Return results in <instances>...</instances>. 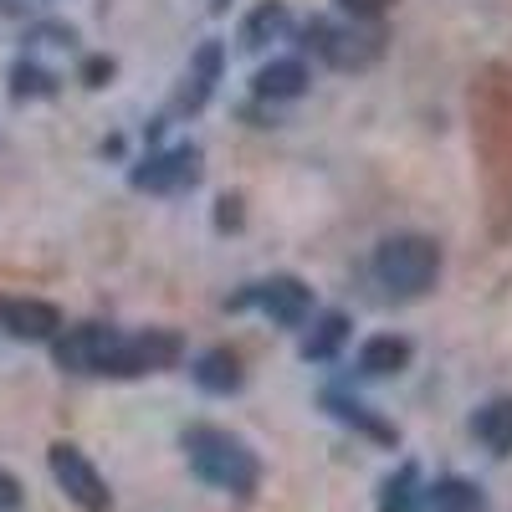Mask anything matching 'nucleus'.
<instances>
[{
    "instance_id": "18",
    "label": "nucleus",
    "mask_w": 512,
    "mask_h": 512,
    "mask_svg": "<svg viewBox=\"0 0 512 512\" xmlns=\"http://www.w3.org/2000/svg\"><path fill=\"white\" fill-rule=\"evenodd\" d=\"M282 31H287V11L277 6V0H267V6H256V11L246 16V26H241V47L256 52V47H267V41H277Z\"/></svg>"
},
{
    "instance_id": "12",
    "label": "nucleus",
    "mask_w": 512,
    "mask_h": 512,
    "mask_svg": "<svg viewBox=\"0 0 512 512\" xmlns=\"http://www.w3.org/2000/svg\"><path fill=\"white\" fill-rule=\"evenodd\" d=\"M405 364H410V338H400V333H374V338H364L359 374L384 379V374H400Z\"/></svg>"
},
{
    "instance_id": "20",
    "label": "nucleus",
    "mask_w": 512,
    "mask_h": 512,
    "mask_svg": "<svg viewBox=\"0 0 512 512\" xmlns=\"http://www.w3.org/2000/svg\"><path fill=\"white\" fill-rule=\"evenodd\" d=\"M16 93H52V77L47 72H36V67H16Z\"/></svg>"
},
{
    "instance_id": "3",
    "label": "nucleus",
    "mask_w": 512,
    "mask_h": 512,
    "mask_svg": "<svg viewBox=\"0 0 512 512\" xmlns=\"http://www.w3.org/2000/svg\"><path fill=\"white\" fill-rule=\"evenodd\" d=\"M118 349H123V333L103 328V323H82V328H67L52 338V354L67 374H108L113 379Z\"/></svg>"
},
{
    "instance_id": "21",
    "label": "nucleus",
    "mask_w": 512,
    "mask_h": 512,
    "mask_svg": "<svg viewBox=\"0 0 512 512\" xmlns=\"http://www.w3.org/2000/svg\"><path fill=\"white\" fill-rule=\"evenodd\" d=\"M338 6H344L354 21H374V16L390 11V0H338Z\"/></svg>"
},
{
    "instance_id": "2",
    "label": "nucleus",
    "mask_w": 512,
    "mask_h": 512,
    "mask_svg": "<svg viewBox=\"0 0 512 512\" xmlns=\"http://www.w3.org/2000/svg\"><path fill=\"white\" fill-rule=\"evenodd\" d=\"M436 272H441V246L431 236L405 231V236L379 241V251H374V277L390 297H420L436 282Z\"/></svg>"
},
{
    "instance_id": "6",
    "label": "nucleus",
    "mask_w": 512,
    "mask_h": 512,
    "mask_svg": "<svg viewBox=\"0 0 512 512\" xmlns=\"http://www.w3.org/2000/svg\"><path fill=\"white\" fill-rule=\"evenodd\" d=\"M185 359V338L169 328H144V333H123L118 369L113 379H139V374H164Z\"/></svg>"
},
{
    "instance_id": "5",
    "label": "nucleus",
    "mask_w": 512,
    "mask_h": 512,
    "mask_svg": "<svg viewBox=\"0 0 512 512\" xmlns=\"http://www.w3.org/2000/svg\"><path fill=\"white\" fill-rule=\"evenodd\" d=\"M226 308H262V313H267L272 323H282V328H303L308 313H313V287H303L297 277L277 272V277H267V282H251L246 292H236Z\"/></svg>"
},
{
    "instance_id": "11",
    "label": "nucleus",
    "mask_w": 512,
    "mask_h": 512,
    "mask_svg": "<svg viewBox=\"0 0 512 512\" xmlns=\"http://www.w3.org/2000/svg\"><path fill=\"white\" fill-rule=\"evenodd\" d=\"M472 436H477L492 456H512V395H497V400H487V405L472 415Z\"/></svg>"
},
{
    "instance_id": "13",
    "label": "nucleus",
    "mask_w": 512,
    "mask_h": 512,
    "mask_svg": "<svg viewBox=\"0 0 512 512\" xmlns=\"http://www.w3.org/2000/svg\"><path fill=\"white\" fill-rule=\"evenodd\" d=\"M251 88H256V98H303V88H308V67L297 62V57H277V62H267L262 72L251 77Z\"/></svg>"
},
{
    "instance_id": "4",
    "label": "nucleus",
    "mask_w": 512,
    "mask_h": 512,
    "mask_svg": "<svg viewBox=\"0 0 512 512\" xmlns=\"http://www.w3.org/2000/svg\"><path fill=\"white\" fill-rule=\"evenodd\" d=\"M47 466H52V482L67 492V502H77L82 512H108V482H103V472L93 466V456L82 451V446H72V441H57L52 451H47Z\"/></svg>"
},
{
    "instance_id": "15",
    "label": "nucleus",
    "mask_w": 512,
    "mask_h": 512,
    "mask_svg": "<svg viewBox=\"0 0 512 512\" xmlns=\"http://www.w3.org/2000/svg\"><path fill=\"white\" fill-rule=\"evenodd\" d=\"M379 512H415L420 507V466L415 461H400L395 477L379 482Z\"/></svg>"
},
{
    "instance_id": "9",
    "label": "nucleus",
    "mask_w": 512,
    "mask_h": 512,
    "mask_svg": "<svg viewBox=\"0 0 512 512\" xmlns=\"http://www.w3.org/2000/svg\"><path fill=\"white\" fill-rule=\"evenodd\" d=\"M190 374H195V384H200L205 395H236L241 384H246V369H241V359L231 349H205L190 364Z\"/></svg>"
},
{
    "instance_id": "7",
    "label": "nucleus",
    "mask_w": 512,
    "mask_h": 512,
    "mask_svg": "<svg viewBox=\"0 0 512 512\" xmlns=\"http://www.w3.org/2000/svg\"><path fill=\"white\" fill-rule=\"evenodd\" d=\"M195 180H200V149L195 144H175L164 154H149L134 169V190H149V195H175V190H190Z\"/></svg>"
},
{
    "instance_id": "17",
    "label": "nucleus",
    "mask_w": 512,
    "mask_h": 512,
    "mask_svg": "<svg viewBox=\"0 0 512 512\" xmlns=\"http://www.w3.org/2000/svg\"><path fill=\"white\" fill-rule=\"evenodd\" d=\"M323 405L333 410V420H344V425H354V431H364L369 441H384V446H395V431L384 420H374L369 415V405H359V400H349V395H323Z\"/></svg>"
},
{
    "instance_id": "14",
    "label": "nucleus",
    "mask_w": 512,
    "mask_h": 512,
    "mask_svg": "<svg viewBox=\"0 0 512 512\" xmlns=\"http://www.w3.org/2000/svg\"><path fill=\"white\" fill-rule=\"evenodd\" d=\"M344 338H349V318H344V313L313 318V328L303 333V359H308V364H328L338 349H344Z\"/></svg>"
},
{
    "instance_id": "8",
    "label": "nucleus",
    "mask_w": 512,
    "mask_h": 512,
    "mask_svg": "<svg viewBox=\"0 0 512 512\" xmlns=\"http://www.w3.org/2000/svg\"><path fill=\"white\" fill-rule=\"evenodd\" d=\"M0 328L21 344H52L62 333V313L57 303H41V297H0Z\"/></svg>"
},
{
    "instance_id": "22",
    "label": "nucleus",
    "mask_w": 512,
    "mask_h": 512,
    "mask_svg": "<svg viewBox=\"0 0 512 512\" xmlns=\"http://www.w3.org/2000/svg\"><path fill=\"white\" fill-rule=\"evenodd\" d=\"M231 6V0H210V11H226Z\"/></svg>"
},
{
    "instance_id": "1",
    "label": "nucleus",
    "mask_w": 512,
    "mask_h": 512,
    "mask_svg": "<svg viewBox=\"0 0 512 512\" xmlns=\"http://www.w3.org/2000/svg\"><path fill=\"white\" fill-rule=\"evenodd\" d=\"M185 456H190V472L200 482H210L216 492H231V497H251L256 482H262V461L256 451L221 431V425H190L185 431Z\"/></svg>"
},
{
    "instance_id": "10",
    "label": "nucleus",
    "mask_w": 512,
    "mask_h": 512,
    "mask_svg": "<svg viewBox=\"0 0 512 512\" xmlns=\"http://www.w3.org/2000/svg\"><path fill=\"white\" fill-rule=\"evenodd\" d=\"M420 507L425 512H487V497L466 477H441L431 487H420Z\"/></svg>"
},
{
    "instance_id": "16",
    "label": "nucleus",
    "mask_w": 512,
    "mask_h": 512,
    "mask_svg": "<svg viewBox=\"0 0 512 512\" xmlns=\"http://www.w3.org/2000/svg\"><path fill=\"white\" fill-rule=\"evenodd\" d=\"M216 77H221V47H216V41H205L200 57H195V67H190V77H185L180 108H200V103L210 98V88H216Z\"/></svg>"
},
{
    "instance_id": "19",
    "label": "nucleus",
    "mask_w": 512,
    "mask_h": 512,
    "mask_svg": "<svg viewBox=\"0 0 512 512\" xmlns=\"http://www.w3.org/2000/svg\"><path fill=\"white\" fill-rule=\"evenodd\" d=\"M21 507H26V487L0 466V512H21Z\"/></svg>"
}]
</instances>
